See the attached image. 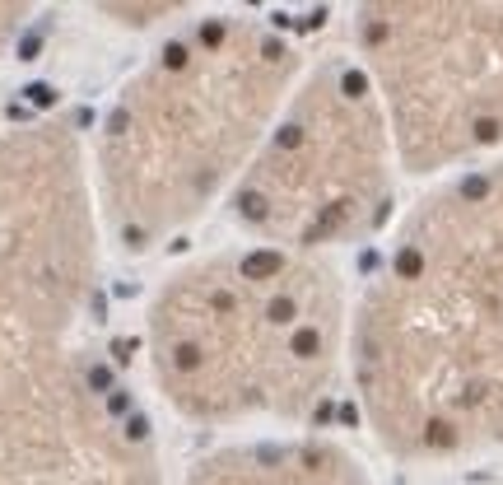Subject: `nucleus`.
Masks as SVG:
<instances>
[{
  "label": "nucleus",
  "instance_id": "nucleus-6",
  "mask_svg": "<svg viewBox=\"0 0 503 485\" xmlns=\"http://www.w3.org/2000/svg\"><path fill=\"white\" fill-rule=\"evenodd\" d=\"M349 51L401 173L452 177L503 159V5H363Z\"/></svg>",
  "mask_w": 503,
  "mask_h": 485
},
{
  "label": "nucleus",
  "instance_id": "nucleus-8",
  "mask_svg": "<svg viewBox=\"0 0 503 485\" xmlns=\"http://www.w3.org/2000/svg\"><path fill=\"white\" fill-rule=\"evenodd\" d=\"M182 485H373L349 448L317 434H256L196 457Z\"/></svg>",
  "mask_w": 503,
  "mask_h": 485
},
{
  "label": "nucleus",
  "instance_id": "nucleus-7",
  "mask_svg": "<svg viewBox=\"0 0 503 485\" xmlns=\"http://www.w3.org/2000/svg\"><path fill=\"white\" fill-rule=\"evenodd\" d=\"M0 485H168L145 406L79 345L0 411Z\"/></svg>",
  "mask_w": 503,
  "mask_h": 485
},
{
  "label": "nucleus",
  "instance_id": "nucleus-4",
  "mask_svg": "<svg viewBox=\"0 0 503 485\" xmlns=\"http://www.w3.org/2000/svg\"><path fill=\"white\" fill-rule=\"evenodd\" d=\"M396 145L354 51L313 56L229 196L247 243L331 257L382 229Z\"/></svg>",
  "mask_w": 503,
  "mask_h": 485
},
{
  "label": "nucleus",
  "instance_id": "nucleus-3",
  "mask_svg": "<svg viewBox=\"0 0 503 485\" xmlns=\"http://www.w3.org/2000/svg\"><path fill=\"white\" fill-rule=\"evenodd\" d=\"M349 294L331 257L270 243L201 252L145 308L149 383L177 420L294 434L345 378Z\"/></svg>",
  "mask_w": 503,
  "mask_h": 485
},
{
  "label": "nucleus",
  "instance_id": "nucleus-2",
  "mask_svg": "<svg viewBox=\"0 0 503 485\" xmlns=\"http://www.w3.org/2000/svg\"><path fill=\"white\" fill-rule=\"evenodd\" d=\"M308 61L280 24L238 10L158 38L84 150L103 234L149 252L229 201Z\"/></svg>",
  "mask_w": 503,
  "mask_h": 485
},
{
  "label": "nucleus",
  "instance_id": "nucleus-5",
  "mask_svg": "<svg viewBox=\"0 0 503 485\" xmlns=\"http://www.w3.org/2000/svg\"><path fill=\"white\" fill-rule=\"evenodd\" d=\"M103 224L70 126H0V411L79 350Z\"/></svg>",
  "mask_w": 503,
  "mask_h": 485
},
{
  "label": "nucleus",
  "instance_id": "nucleus-1",
  "mask_svg": "<svg viewBox=\"0 0 503 485\" xmlns=\"http://www.w3.org/2000/svg\"><path fill=\"white\" fill-rule=\"evenodd\" d=\"M345 374L396 462L503 453V159L438 177L349 303Z\"/></svg>",
  "mask_w": 503,
  "mask_h": 485
}]
</instances>
